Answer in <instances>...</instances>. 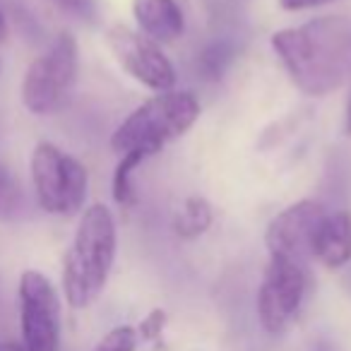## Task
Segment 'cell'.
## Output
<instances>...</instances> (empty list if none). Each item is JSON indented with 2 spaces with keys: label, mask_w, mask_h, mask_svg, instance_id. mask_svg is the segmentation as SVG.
<instances>
[{
  "label": "cell",
  "mask_w": 351,
  "mask_h": 351,
  "mask_svg": "<svg viewBox=\"0 0 351 351\" xmlns=\"http://www.w3.org/2000/svg\"><path fill=\"white\" fill-rule=\"evenodd\" d=\"M269 46L306 97H327L351 75V20L341 15L279 29Z\"/></svg>",
  "instance_id": "obj_1"
},
{
  "label": "cell",
  "mask_w": 351,
  "mask_h": 351,
  "mask_svg": "<svg viewBox=\"0 0 351 351\" xmlns=\"http://www.w3.org/2000/svg\"><path fill=\"white\" fill-rule=\"evenodd\" d=\"M118 250V229L113 212L97 202L80 217L73 243L63 258V293L75 311L89 308L111 277Z\"/></svg>",
  "instance_id": "obj_2"
},
{
  "label": "cell",
  "mask_w": 351,
  "mask_h": 351,
  "mask_svg": "<svg viewBox=\"0 0 351 351\" xmlns=\"http://www.w3.org/2000/svg\"><path fill=\"white\" fill-rule=\"evenodd\" d=\"M200 118V101L191 92H161L137 106L111 135V149L118 156L125 152H145L154 156L169 142L183 137Z\"/></svg>",
  "instance_id": "obj_3"
},
{
  "label": "cell",
  "mask_w": 351,
  "mask_h": 351,
  "mask_svg": "<svg viewBox=\"0 0 351 351\" xmlns=\"http://www.w3.org/2000/svg\"><path fill=\"white\" fill-rule=\"evenodd\" d=\"M32 186L41 210L56 217H73L84 207L89 173L80 159L53 142H39L29 159Z\"/></svg>",
  "instance_id": "obj_4"
},
{
  "label": "cell",
  "mask_w": 351,
  "mask_h": 351,
  "mask_svg": "<svg viewBox=\"0 0 351 351\" xmlns=\"http://www.w3.org/2000/svg\"><path fill=\"white\" fill-rule=\"evenodd\" d=\"M80 70V46L70 32L56 36V41L29 63L22 80V104L34 116L56 113L75 87Z\"/></svg>",
  "instance_id": "obj_5"
},
{
  "label": "cell",
  "mask_w": 351,
  "mask_h": 351,
  "mask_svg": "<svg viewBox=\"0 0 351 351\" xmlns=\"http://www.w3.org/2000/svg\"><path fill=\"white\" fill-rule=\"evenodd\" d=\"M308 291L306 265L269 255L258 289V320L263 330L279 337L293 325Z\"/></svg>",
  "instance_id": "obj_6"
},
{
  "label": "cell",
  "mask_w": 351,
  "mask_h": 351,
  "mask_svg": "<svg viewBox=\"0 0 351 351\" xmlns=\"http://www.w3.org/2000/svg\"><path fill=\"white\" fill-rule=\"evenodd\" d=\"M22 346L27 351H60V298L39 269H25L17 287Z\"/></svg>",
  "instance_id": "obj_7"
},
{
  "label": "cell",
  "mask_w": 351,
  "mask_h": 351,
  "mask_svg": "<svg viewBox=\"0 0 351 351\" xmlns=\"http://www.w3.org/2000/svg\"><path fill=\"white\" fill-rule=\"evenodd\" d=\"M106 46L123 70L145 84L147 89L161 94L176 87V68L161 46L145 36L140 29L125 25H113L106 32Z\"/></svg>",
  "instance_id": "obj_8"
},
{
  "label": "cell",
  "mask_w": 351,
  "mask_h": 351,
  "mask_svg": "<svg viewBox=\"0 0 351 351\" xmlns=\"http://www.w3.org/2000/svg\"><path fill=\"white\" fill-rule=\"evenodd\" d=\"M325 212V207L315 200H298L282 210L265 231L267 253L308 265V260H313V239Z\"/></svg>",
  "instance_id": "obj_9"
},
{
  "label": "cell",
  "mask_w": 351,
  "mask_h": 351,
  "mask_svg": "<svg viewBox=\"0 0 351 351\" xmlns=\"http://www.w3.org/2000/svg\"><path fill=\"white\" fill-rule=\"evenodd\" d=\"M313 260L327 269H339L351 263V212H325L313 239Z\"/></svg>",
  "instance_id": "obj_10"
},
{
  "label": "cell",
  "mask_w": 351,
  "mask_h": 351,
  "mask_svg": "<svg viewBox=\"0 0 351 351\" xmlns=\"http://www.w3.org/2000/svg\"><path fill=\"white\" fill-rule=\"evenodd\" d=\"M132 15L145 36L156 44H173L186 29L178 0H132Z\"/></svg>",
  "instance_id": "obj_11"
},
{
  "label": "cell",
  "mask_w": 351,
  "mask_h": 351,
  "mask_svg": "<svg viewBox=\"0 0 351 351\" xmlns=\"http://www.w3.org/2000/svg\"><path fill=\"white\" fill-rule=\"evenodd\" d=\"M212 221H215V210H212L210 202L200 195H191L183 200L181 210L176 212L173 231L183 241H195L202 234H207Z\"/></svg>",
  "instance_id": "obj_12"
},
{
  "label": "cell",
  "mask_w": 351,
  "mask_h": 351,
  "mask_svg": "<svg viewBox=\"0 0 351 351\" xmlns=\"http://www.w3.org/2000/svg\"><path fill=\"white\" fill-rule=\"evenodd\" d=\"M149 156L145 152H125L121 154L116 164V171H113V181H111V193H113V200L118 202L121 207H130L135 202V191H132V173L135 169L147 161Z\"/></svg>",
  "instance_id": "obj_13"
},
{
  "label": "cell",
  "mask_w": 351,
  "mask_h": 351,
  "mask_svg": "<svg viewBox=\"0 0 351 351\" xmlns=\"http://www.w3.org/2000/svg\"><path fill=\"white\" fill-rule=\"evenodd\" d=\"M22 210V188L12 171L0 161V221H12Z\"/></svg>",
  "instance_id": "obj_14"
},
{
  "label": "cell",
  "mask_w": 351,
  "mask_h": 351,
  "mask_svg": "<svg viewBox=\"0 0 351 351\" xmlns=\"http://www.w3.org/2000/svg\"><path fill=\"white\" fill-rule=\"evenodd\" d=\"M140 335L135 327L130 325H118L113 330H108L101 339L97 341L94 351H135Z\"/></svg>",
  "instance_id": "obj_15"
},
{
  "label": "cell",
  "mask_w": 351,
  "mask_h": 351,
  "mask_svg": "<svg viewBox=\"0 0 351 351\" xmlns=\"http://www.w3.org/2000/svg\"><path fill=\"white\" fill-rule=\"evenodd\" d=\"M164 325H166V313L161 311V308H154V311H152L149 315L140 322V327H137V335H140V339L152 341V339H156L161 332H164Z\"/></svg>",
  "instance_id": "obj_16"
},
{
  "label": "cell",
  "mask_w": 351,
  "mask_h": 351,
  "mask_svg": "<svg viewBox=\"0 0 351 351\" xmlns=\"http://www.w3.org/2000/svg\"><path fill=\"white\" fill-rule=\"evenodd\" d=\"M63 12L80 20H92L94 17V0H53Z\"/></svg>",
  "instance_id": "obj_17"
},
{
  "label": "cell",
  "mask_w": 351,
  "mask_h": 351,
  "mask_svg": "<svg viewBox=\"0 0 351 351\" xmlns=\"http://www.w3.org/2000/svg\"><path fill=\"white\" fill-rule=\"evenodd\" d=\"M322 3H330V0H279L282 10L287 12H301V10H311V8H317Z\"/></svg>",
  "instance_id": "obj_18"
},
{
  "label": "cell",
  "mask_w": 351,
  "mask_h": 351,
  "mask_svg": "<svg viewBox=\"0 0 351 351\" xmlns=\"http://www.w3.org/2000/svg\"><path fill=\"white\" fill-rule=\"evenodd\" d=\"M0 351H27L22 341H0Z\"/></svg>",
  "instance_id": "obj_19"
},
{
  "label": "cell",
  "mask_w": 351,
  "mask_h": 351,
  "mask_svg": "<svg viewBox=\"0 0 351 351\" xmlns=\"http://www.w3.org/2000/svg\"><path fill=\"white\" fill-rule=\"evenodd\" d=\"M8 39V20H5V15L0 12V44Z\"/></svg>",
  "instance_id": "obj_20"
},
{
  "label": "cell",
  "mask_w": 351,
  "mask_h": 351,
  "mask_svg": "<svg viewBox=\"0 0 351 351\" xmlns=\"http://www.w3.org/2000/svg\"><path fill=\"white\" fill-rule=\"evenodd\" d=\"M346 135H351V94L349 101H346Z\"/></svg>",
  "instance_id": "obj_21"
}]
</instances>
